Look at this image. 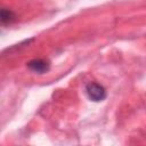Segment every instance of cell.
Segmentation results:
<instances>
[{
    "mask_svg": "<svg viewBox=\"0 0 146 146\" xmlns=\"http://www.w3.org/2000/svg\"><path fill=\"white\" fill-rule=\"evenodd\" d=\"M86 94L92 102H102L106 98V91L103 86L97 82H89L86 86Z\"/></svg>",
    "mask_w": 146,
    "mask_h": 146,
    "instance_id": "cell-1",
    "label": "cell"
},
{
    "mask_svg": "<svg viewBox=\"0 0 146 146\" xmlns=\"http://www.w3.org/2000/svg\"><path fill=\"white\" fill-rule=\"evenodd\" d=\"M26 66L29 70H31L32 72L34 73H38V74H43V73H47L50 68V64L49 62L44 60V59H32L30 60L29 63H26Z\"/></svg>",
    "mask_w": 146,
    "mask_h": 146,
    "instance_id": "cell-2",
    "label": "cell"
},
{
    "mask_svg": "<svg viewBox=\"0 0 146 146\" xmlns=\"http://www.w3.org/2000/svg\"><path fill=\"white\" fill-rule=\"evenodd\" d=\"M0 18H1L2 24H8V23H11L15 19V14L11 10L7 9V8H2L1 13H0Z\"/></svg>",
    "mask_w": 146,
    "mask_h": 146,
    "instance_id": "cell-3",
    "label": "cell"
}]
</instances>
